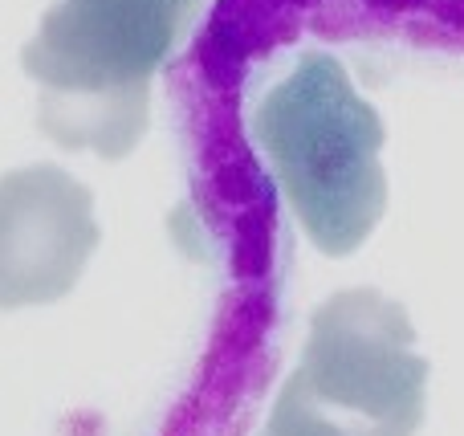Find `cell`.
<instances>
[{"label": "cell", "instance_id": "6da1fadb", "mask_svg": "<svg viewBox=\"0 0 464 436\" xmlns=\"http://www.w3.org/2000/svg\"><path fill=\"white\" fill-rule=\"evenodd\" d=\"M200 0H57L21 70L41 86L37 127L73 151L122 160L151 114V73L171 57Z\"/></svg>", "mask_w": 464, "mask_h": 436}, {"label": "cell", "instance_id": "277c9868", "mask_svg": "<svg viewBox=\"0 0 464 436\" xmlns=\"http://www.w3.org/2000/svg\"><path fill=\"white\" fill-rule=\"evenodd\" d=\"M94 249V192L82 179L53 163L0 176V310L65 298Z\"/></svg>", "mask_w": 464, "mask_h": 436}, {"label": "cell", "instance_id": "7a4b0ae2", "mask_svg": "<svg viewBox=\"0 0 464 436\" xmlns=\"http://www.w3.org/2000/svg\"><path fill=\"white\" fill-rule=\"evenodd\" d=\"M265 151L302 233L326 257L354 253L387 208L383 119L330 53H302L253 111Z\"/></svg>", "mask_w": 464, "mask_h": 436}, {"label": "cell", "instance_id": "5b68a950", "mask_svg": "<svg viewBox=\"0 0 464 436\" xmlns=\"http://www.w3.org/2000/svg\"><path fill=\"white\" fill-rule=\"evenodd\" d=\"M261 436H269V432H261Z\"/></svg>", "mask_w": 464, "mask_h": 436}, {"label": "cell", "instance_id": "3957f363", "mask_svg": "<svg viewBox=\"0 0 464 436\" xmlns=\"http://www.w3.org/2000/svg\"><path fill=\"white\" fill-rule=\"evenodd\" d=\"M428 404V359L408 310L359 286L310 318L302 363L277 392L269 436H416Z\"/></svg>", "mask_w": 464, "mask_h": 436}]
</instances>
